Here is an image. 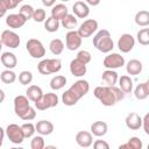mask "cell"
I'll return each instance as SVG.
<instances>
[{
    "mask_svg": "<svg viewBox=\"0 0 149 149\" xmlns=\"http://www.w3.org/2000/svg\"><path fill=\"white\" fill-rule=\"evenodd\" d=\"M135 47V38L133 35L128 34V33H125L122 34L119 40H118V48L121 52L123 54H127L129 51L133 50V48Z\"/></svg>",
    "mask_w": 149,
    "mask_h": 149,
    "instance_id": "obj_11",
    "label": "cell"
},
{
    "mask_svg": "<svg viewBox=\"0 0 149 149\" xmlns=\"http://www.w3.org/2000/svg\"><path fill=\"white\" fill-rule=\"evenodd\" d=\"M86 71H87L86 64L84 62L79 61L78 58H74L70 62V72L72 76L80 78L86 73Z\"/></svg>",
    "mask_w": 149,
    "mask_h": 149,
    "instance_id": "obj_13",
    "label": "cell"
},
{
    "mask_svg": "<svg viewBox=\"0 0 149 149\" xmlns=\"http://www.w3.org/2000/svg\"><path fill=\"white\" fill-rule=\"evenodd\" d=\"M44 147H45V143H44V139L42 135L33 136V139L30 141V148L31 149H43Z\"/></svg>",
    "mask_w": 149,
    "mask_h": 149,
    "instance_id": "obj_39",
    "label": "cell"
},
{
    "mask_svg": "<svg viewBox=\"0 0 149 149\" xmlns=\"http://www.w3.org/2000/svg\"><path fill=\"white\" fill-rule=\"evenodd\" d=\"M34 104L35 108H37L38 111H45L58 105V97L56 93H43V95Z\"/></svg>",
    "mask_w": 149,
    "mask_h": 149,
    "instance_id": "obj_4",
    "label": "cell"
},
{
    "mask_svg": "<svg viewBox=\"0 0 149 149\" xmlns=\"http://www.w3.org/2000/svg\"><path fill=\"white\" fill-rule=\"evenodd\" d=\"M21 129H22V133H23V136L24 139H29V137H33L34 134H35V125H33L31 122H27V123H23L21 126Z\"/></svg>",
    "mask_w": 149,
    "mask_h": 149,
    "instance_id": "obj_38",
    "label": "cell"
},
{
    "mask_svg": "<svg viewBox=\"0 0 149 149\" xmlns=\"http://www.w3.org/2000/svg\"><path fill=\"white\" fill-rule=\"evenodd\" d=\"M93 45L100 52H104V54L111 52L114 48V42L111 37V33L107 29L99 30L93 37Z\"/></svg>",
    "mask_w": 149,
    "mask_h": 149,
    "instance_id": "obj_2",
    "label": "cell"
},
{
    "mask_svg": "<svg viewBox=\"0 0 149 149\" xmlns=\"http://www.w3.org/2000/svg\"><path fill=\"white\" fill-rule=\"evenodd\" d=\"M80 100V97L74 93L72 90H66L63 94H62V102L65 105V106H74L78 101Z\"/></svg>",
    "mask_w": 149,
    "mask_h": 149,
    "instance_id": "obj_23",
    "label": "cell"
},
{
    "mask_svg": "<svg viewBox=\"0 0 149 149\" xmlns=\"http://www.w3.org/2000/svg\"><path fill=\"white\" fill-rule=\"evenodd\" d=\"M0 79L3 84H13L16 80V73L10 69H6L5 71L1 72Z\"/></svg>",
    "mask_w": 149,
    "mask_h": 149,
    "instance_id": "obj_35",
    "label": "cell"
},
{
    "mask_svg": "<svg viewBox=\"0 0 149 149\" xmlns=\"http://www.w3.org/2000/svg\"><path fill=\"white\" fill-rule=\"evenodd\" d=\"M19 81L21 83V85H28L33 81V73L28 70L21 71L19 74Z\"/></svg>",
    "mask_w": 149,
    "mask_h": 149,
    "instance_id": "obj_40",
    "label": "cell"
},
{
    "mask_svg": "<svg viewBox=\"0 0 149 149\" xmlns=\"http://www.w3.org/2000/svg\"><path fill=\"white\" fill-rule=\"evenodd\" d=\"M125 63H126V62H125L123 56H121V55L118 54V52H113V54L107 55V56L104 58L102 65H104L106 69L115 70V69L122 68V66L125 65Z\"/></svg>",
    "mask_w": 149,
    "mask_h": 149,
    "instance_id": "obj_9",
    "label": "cell"
},
{
    "mask_svg": "<svg viewBox=\"0 0 149 149\" xmlns=\"http://www.w3.org/2000/svg\"><path fill=\"white\" fill-rule=\"evenodd\" d=\"M45 19H47V14H45V10H44L43 8L34 9L33 20H34L35 22H44Z\"/></svg>",
    "mask_w": 149,
    "mask_h": 149,
    "instance_id": "obj_41",
    "label": "cell"
},
{
    "mask_svg": "<svg viewBox=\"0 0 149 149\" xmlns=\"http://www.w3.org/2000/svg\"><path fill=\"white\" fill-rule=\"evenodd\" d=\"M136 40L141 45L149 44V28H142L136 34Z\"/></svg>",
    "mask_w": 149,
    "mask_h": 149,
    "instance_id": "obj_36",
    "label": "cell"
},
{
    "mask_svg": "<svg viewBox=\"0 0 149 149\" xmlns=\"http://www.w3.org/2000/svg\"><path fill=\"white\" fill-rule=\"evenodd\" d=\"M1 50H2V43H1V41H0V52H1Z\"/></svg>",
    "mask_w": 149,
    "mask_h": 149,
    "instance_id": "obj_52",
    "label": "cell"
},
{
    "mask_svg": "<svg viewBox=\"0 0 149 149\" xmlns=\"http://www.w3.org/2000/svg\"><path fill=\"white\" fill-rule=\"evenodd\" d=\"M42 3L45 7H52L56 3V0H42Z\"/></svg>",
    "mask_w": 149,
    "mask_h": 149,
    "instance_id": "obj_48",
    "label": "cell"
},
{
    "mask_svg": "<svg viewBox=\"0 0 149 149\" xmlns=\"http://www.w3.org/2000/svg\"><path fill=\"white\" fill-rule=\"evenodd\" d=\"M61 26L68 30H74V28L77 27L78 24V21H77V17L73 15V14H66L61 21Z\"/></svg>",
    "mask_w": 149,
    "mask_h": 149,
    "instance_id": "obj_28",
    "label": "cell"
},
{
    "mask_svg": "<svg viewBox=\"0 0 149 149\" xmlns=\"http://www.w3.org/2000/svg\"><path fill=\"white\" fill-rule=\"evenodd\" d=\"M5 135L8 137V140L14 143V144H20L23 142L24 136L21 129V126L16 125V123H10L7 126V128L5 129Z\"/></svg>",
    "mask_w": 149,
    "mask_h": 149,
    "instance_id": "obj_6",
    "label": "cell"
},
{
    "mask_svg": "<svg viewBox=\"0 0 149 149\" xmlns=\"http://www.w3.org/2000/svg\"><path fill=\"white\" fill-rule=\"evenodd\" d=\"M59 26H61L59 20H57V19H55V17H52V16L47 17V19L44 20V28H45V30L49 31V33H55V31H57L58 28H59Z\"/></svg>",
    "mask_w": 149,
    "mask_h": 149,
    "instance_id": "obj_33",
    "label": "cell"
},
{
    "mask_svg": "<svg viewBox=\"0 0 149 149\" xmlns=\"http://www.w3.org/2000/svg\"><path fill=\"white\" fill-rule=\"evenodd\" d=\"M7 10H8V8H7L6 3L3 2V0H0V17L5 16V14H6Z\"/></svg>",
    "mask_w": 149,
    "mask_h": 149,
    "instance_id": "obj_47",
    "label": "cell"
},
{
    "mask_svg": "<svg viewBox=\"0 0 149 149\" xmlns=\"http://www.w3.org/2000/svg\"><path fill=\"white\" fill-rule=\"evenodd\" d=\"M26 22H27L26 19L21 14H19V13H16V14H9L6 17V24L9 28H12V29H17V28L23 27L26 24Z\"/></svg>",
    "mask_w": 149,
    "mask_h": 149,
    "instance_id": "obj_17",
    "label": "cell"
},
{
    "mask_svg": "<svg viewBox=\"0 0 149 149\" xmlns=\"http://www.w3.org/2000/svg\"><path fill=\"white\" fill-rule=\"evenodd\" d=\"M76 142L81 148H88L93 143V136L90 132L80 130L76 134Z\"/></svg>",
    "mask_w": 149,
    "mask_h": 149,
    "instance_id": "obj_16",
    "label": "cell"
},
{
    "mask_svg": "<svg viewBox=\"0 0 149 149\" xmlns=\"http://www.w3.org/2000/svg\"><path fill=\"white\" fill-rule=\"evenodd\" d=\"M94 149H109V144L104 140H97L93 143Z\"/></svg>",
    "mask_w": 149,
    "mask_h": 149,
    "instance_id": "obj_44",
    "label": "cell"
},
{
    "mask_svg": "<svg viewBox=\"0 0 149 149\" xmlns=\"http://www.w3.org/2000/svg\"><path fill=\"white\" fill-rule=\"evenodd\" d=\"M125 122L127 128H129L130 130H137L142 127V118L135 112L128 113L125 119Z\"/></svg>",
    "mask_w": 149,
    "mask_h": 149,
    "instance_id": "obj_14",
    "label": "cell"
},
{
    "mask_svg": "<svg viewBox=\"0 0 149 149\" xmlns=\"http://www.w3.org/2000/svg\"><path fill=\"white\" fill-rule=\"evenodd\" d=\"M26 48H27L28 54L33 58H35V59L42 58L45 55V48H44L43 43L40 40H37V38H30V40H28L27 43H26Z\"/></svg>",
    "mask_w": 149,
    "mask_h": 149,
    "instance_id": "obj_5",
    "label": "cell"
},
{
    "mask_svg": "<svg viewBox=\"0 0 149 149\" xmlns=\"http://www.w3.org/2000/svg\"><path fill=\"white\" fill-rule=\"evenodd\" d=\"M81 40L77 30H69L65 35V45L70 51H74L81 45Z\"/></svg>",
    "mask_w": 149,
    "mask_h": 149,
    "instance_id": "obj_12",
    "label": "cell"
},
{
    "mask_svg": "<svg viewBox=\"0 0 149 149\" xmlns=\"http://www.w3.org/2000/svg\"><path fill=\"white\" fill-rule=\"evenodd\" d=\"M62 69V62L58 58H47L42 59L37 64V70L41 74H51L57 73Z\"/></svg>",
    "mask_w": 149,
    "mask_h": 149,
    "instance_id": "obj_3",
    "label": "cell"
},
{
    "mask_svg": "<svg viewBox=\"0 0 149 149\" xmlns=\"http://www.w3.org/2000/svg\"><path fill=\"white\" fill-rule=\"evenodd\" d=\"M70 90H72L74 93H77V94L80 97V99H81L84 95H86V94L88 93V91H90V84H88L87 80L79 79V80H77L74 84L71 85Z\"/></svg>",
    "mask_w": 149,
    "mask_h": 149,
    "instance_id": "obj_18",
    "label": "cell"
},
{
    "mask_svg": "<svg viewBox=\"0 0 149 149\" xmlns=\"http://www.w3.org/2000/svg\"><path fill=\"white\" fill-rule=\"evenodd\" d=\"M35 130L37 132V134H40L42 136L50 135L54 132V123L48 120L37 121V123L35 125Z\"/></svg>",
    "mask_w": 149,
    "mask_h": 149,
    "instance_id": "obj_19",
    "label": "cell"
},
{
    "mask_svg": "<svg viewBox=\"0 0 149 149\" xmlns=\"http://www.w3.org/2000/svg\"><path fill=\"white\" fill-rule=\"evenodd\" d=\"M76 58H78L79 61H81V62H84L85 64H87V63L91 62L92 56H91V54H90L87 50H80V51L77 54V57H76Z\"/></svg>",
    "mask_w": 149,
    "mask_h": 149,
    "instance_id": "obj_42",
    "label": "cell"
},
{
    "mask_svg": "<svg viewBox=\"0 0 149 149\" xmlns=\"http://www.w3.org/2000/svg\"><path fill=\"white\" fill-rule=\"evenodd\" d=\"M142 127H143V130L147 135H149V113H147L144 115V118L142 119Z\"/></svg>",
    "mask_w": 149,
    "mask_h": 149,
    "instance_id": "obj_45",
    "label": "cell"
},
{
    "mask_svg": "<svg viewBox=\"0 0 149 149\" xmlns=\"http://www.w3.org/2000/svg\"><path fill=\"white\" fill-rule=\"evenodd\" d=\"M0 41L2 43V45H6L8 48H12V49H15L20 45L21 43V40H20V36L13 31V30H9V29H6L1 33L0 35Z\"/></svg>",
    "mask_w": 149,
    "mask_h": 149,
    "instance_id": "obj_7",
    "label": "cell"
},
{
    "mask_svg": "<svg viewBox=\"0 0 149 149\" xmlns=\"http://www.w3.org/2000/svg\"><path fill=\"white\" fill-rule=\"evenodd\" d=\"M97 29H98V21L94 19H87L79 26L77 33L81 38H87L91 35H93V33H95Z\"/></svg>",
    "mask_w": 149,
    "mask_h": 149,
    "instance_id": "obj_8",
    "label": "cell"
},
{
    "mask_svg": "<svg viewBox=\"0 0 149 149\" xmlns=\"http://www.w3.org/2000/svg\"><path fill=\"white\" fill-rule=\"evenodd\" d=\"M72 12L76 17L85 19L90 14V7L85 1H76L72 6Z\"/></svg>",
    "mask_w": 149,
    "mask_h": 149,
    "instance_id": "obj_15",
    "label": "cell"
},
{
    "mask_svg": "<svg viewBox=\"0 0 149 149\" xmlns=\"http://www.w3.org/2000/svg\"><path fill=\"white\" fill-rule=\"evenodd\" d=\"M30 104H29V99L26 95H16L14 98V112L15 114L21 119L29 109Z\"/></svg>",
    "mask_w": 149,
    "mask_h": 149,
    "instance_id": "obj_10",
    "label": "cell"
},
{
    "mask_svg": "<svg viewBox=\"0 0 149 149\" xmlns=\"http://www.w3.org/2000/svg\"><path fill=\"white\" fill-rule=\"evenodd\" d=\"M101 0H85V2L88 5V6H98L100 3Z\"/></svg>",
    "mask_w": 149,
    "mask_h": 149,
    "instance_id": "obj_49",
    "label": "cell"
},
{
    "mask_svg": "<svg viewBox=\"0 0 149 149\" xmlns=\"http://www.w3.org/2000/svg\"><path fill=\"white\" fill-rule=\"evenodd\" d=\"M23 0H3V2L6 3V6H7V8L8 9H13V8H15L20 2H22Z\"/></svg>",
    "mask_w": 149,
    "mask_h": 149,
    "instance_id": "obj_46",
    "label": "cell"
},
{
    "mask_svg": "<svg viewBox=\"0 0 149 149\" xmlns=\"http://www.w3.org/2000/svg\"><path fill=\"white\" fill-rule=\"evenodd\" d=\"M134 95L137 100H144L149 95V81H143L139 84L134 90Z\"/></svg>",
    "mask_w": 149,
    "mask_h": 149,
    "instance_id": "obj_25",
    "label": "cell"
},
{
    "mask_svg": "<svg viewBox=\"0 0 149 149\" xmlns=\"http://www.w3.org/2000/svg\"><path fill=\"white\" fill-rule=\"evenodd\" d=\"M134 21L140 27H147L149 24V12L148 10H139L135 14Z\"/></svg>",
    "mask_w": 149,
    "mask_h": 149,
    "instance_id": "obj_31",
    "label": "cell"
},
{
    "mask_svg": "<svg viewBox=\"0 0 149 149\" xmlns=\"http://www.w3.org/2000/svg\"><path fill=\"white\" fill-rule=\"evenodd\" d=\"M42 95H43V91L37 85H30L26 91V97L29 99V101H33V102L37 101Z\"/></svg>",
    "mask_w": 149,
    "mask_h": 149,
    "instance_id": "obj_26",
    "label": "cell"
},
{
    "mask_svg": "<svg viewBox=\"0 0 149 149\" xmlns=\"http://www.w3.org/2000/svg\"><path fill=\"white\" fill-rule=\"evenodd\" d=\"M36 118V111H35V108L34 107H29V109H28V112L21 118L23 121H31V120H34Z\"/></svg>",
    "mask_w": 149,
    "mask_h": 149,
    "instance_id": "obj_43",
    "label": "cell"
},
{
    "mask_svg": "<svg viewBox=\"0 0 149 149\" xmlns=\"http://www.w3.org/2000/svg\"><path fill=\"white\" fill-rule=\"evenodd\" d=\"M3 137H5V129L2 127H0V147L3 143Z\"/></svg>",
    "mask_w": 149,
    "mask_h": 149,
    "instance_id": "obj_50",
    "label": "cell"
},
{
    "mask_svg": "<svg viewBox=\"0 0 149 149\" xmlns=\"http://www.w3.org/2000/svg\"><path fill=\"white\" fill-rule=\"evenodd\" d=\"M64 48H65V47H64V42H63L61 38H54V40H51L50 43H49V49H50L51 54L55 55V56L61 55V54L63 52Z\"/></svg>",
    "mask_w": 149,
    "mask_h": 149,
    "instance_id": "obj_30",
    "label": "cell"
},
{
    "mask_svg": "<svg viewBox=\"0 0 149 149\" xmlns=\"http://www.w3.org/2000/svg\"><path fill=\"white\" fill-rule=\"evenodd\" d=\"M119 81V87L122 90V92L126 93H130L133 90V80L129 76H121L120 78H118Z\"/></svg>",
    "mask_w": 149,
    "mask_h": 149,
    "instance_id": "obj_29",
    "label": "cell"
},
{
    "mask_svg": "<svg viewBox=\"0 0 149 149\" xmlns=\"http://www.w3.org/2000/svg\"><path fill=\"white\" fill-rule=\"evenodd\" d=\"M118 78H119V76H118L116 71H114L112 69H106L101 74V79L106 84V86H114L118 83Z\"/></svg>",
    "mask_w": 149,
    "mask_h": 149,
    "instance_id": "obj_22",
    "label": "cell"
},
{
    "mask_svg": "<svg viewBox=\"0 0 149 149\" xmlns=\"http://www.w3.org/2000/svg\"><path fill=\"white\" fill-rule=\"evenodd\" d=\"M107 130H108V126L104 121H95L91 125V134L94 136L101 137V136L106 135Z\"/></svg>",
    "mask_w": 149,
    "mask_h": 149,
    "instance_id": "obj_24",
    "label": "cell"
},
{
    "mask_svg": "<svg viewBox=\"0 0 149 149\" xmlns=\"http://www.w3.org/2000/svg\"><path fill=\"white\" fill-rule=\"evenodd\" d=\"M94 97L106 107L114 106L118 101L123 100L125 93L120 87L114 86H97L93 90Z\"/></svg>",
    "mask_w": 149,
    "mask_h": 149,
    "instance_id": "obj_1",
    "label": "cell"
},
{
    "mask_svg": "<svg viewBox=\"0 0 149 149\" xmlns=\"http://www.w3.org/2000/svg\"><path fill=\"white\" fill-rule=\"evenodd\" d=\"M142 147H143L142 141H141L139 137L133 136V137H130V139L127 141V143L121 144L119 148H120V149H125V148H127V149H142Z\"/></svg>",
    "mask_w": 149,
    "mask_h": 149,
    "instance_id": "obj_34",
    "label": "cell"
},
{
    "mask_svg": "<svg viewBox=\"0 0 149 149\" xmlns=\"http://www.w3.org/2000/svg\"><path fill=\"white\" fill-rule=\"evenodd\" d=\"M62 2H68V1H70V0H61Z\"/></svg>",
    "mask_w": 149,
    "mask_h": 149,
    "instance_id": "obj_53",
    "label": "cell"
},
{
    "mask_svg": "<svg viewBox=\"0 0 149 149\" xmlns=\"http://www.w3.org/2000/svg\"><path fill=\"white\" fill-rule=\"evenodd\" d=\"M142 69H143L142 62L139 61V59H130L126 64V71L130 76H137V74H140L142 72Z\"/></svg>",
    "mask_w": 149,
    "mask_h": 149,
    "instance_id": "obj_21",
    "label": "cell"
},
{
    "mask_svg": "<svg viewBox=\"0 0 149 149\" xmlns=\"http://www.w3.org/2000/svg\"><path fill=\"white\" fill-rule=\"evenodd\" d=\"M5 98H6V94H5L3 90H1V88H0V104H1V102H3Z\"/></svg>",
    "mask_w": 149,
    "mask_h": 149,
    "instance_id": "obj_51",
    "label": "cell"
},
{
    "mask_svg": "<svg viewBox=\"0 0 149 149\" xmlns=\"http://www.w3.org/2000/svg\"><path fill=\"white\" fill-rule=\"evenodd\" d=\"M0 61L2 63V65L6 68V69H14L17 64V58L16 56L13 54V52H9V51H6V52H2V55L0 56Z\"/></svg>",
    "mask_w": 149,
    "mask_h": 149,
    "instance_id": "obj_20",
    "label": "cell"
},
{
    "mask_svg": "<svg viewBox=\"0 0 149 149\" xmlns=\"http://www.w3.org/2000/svg\"><path fill=\"white\" fill-rule=\"evenodd\" d=\"M19 14H21L24 19H26V21H28V20H30V19H33V14H34V8H33V6L31 5H22L21 7H20V9H19Z\"/></svg>",
    "mask_w": 149,
    "mask_h": 149,
    "instance_id": "obj_37",
    "label": "cell"
},
{
    "mask_svg": "<svg viewBox=\"0 0 149 149\" xmlns=\"http://www.w3.org/2000/svg\"><path fill=\"white\" fill-rule=\"evenodd\" d=\"M66 14H69V9L64 3H57L54 5L51 8V16L57 19V20H62Z\"/></svg>",
    "mask_w": 149,
    "mask_h": 149,
    "instance_id": "obj_27",
    "label": "cell"
},
{
    "mask_svg": "<svg viewBox=\"0 0 149 149\" xmlns=\"http://www.w3.org/2000/svg\"><path fill=\"white\" fill-rule=\"evenodd\" d=\"M65 84H66V77L62 76V74H57V76L52 77L50 80V87L54 91H58V90L63 88L65 86Z\"/></svg>",
    "mask_w": 149,
    "mask_h": 149,
    "instance_id": "obj_32",
    "label": "cell"
}]
</instances>
